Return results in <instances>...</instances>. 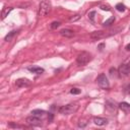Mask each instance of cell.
Instances as JSON below:
<instances>
[{
	"label": "cell",
	"mask_w": 130,
	"mask_h": 130,
	"mask_svg": "<svg viewBox=\"0 0 130 130\" xmlns=\"http://www.w3.org/2000/svg\"><path fill=\"white\" fill-rule=\"evenodd\" d=\"M78 107H79L78 104L70 103V104H67L65 106H62L59 109V113L62 115H71V114L76 113V111L78 110Z\"/></svg>",
	"instance_id": "7a4b0ae2"
},
{
	"label": "cell",
	"mask_w": 130,
	"mask_h": 130,
	"mask_svg": "<svg viewBox=\"0 0 130 130\" xmlns=\"http://www.w3.org/2000/svg\"><path fill=\"white\" fill-rule=\"evenodd\" d=\"M27 70L30 71L31 73H36V74H42L45 72L44 68L39 67V66H29V67H27Z\"/></svg>",
	"instance_id": "30bf717a"
},
{
	"label": "cell",
	"mask_w": 130,
	"mask_h": 130,
	"mask_svg": "<svg viewBox=\"0 0 130 130\" xmlns=\"http://www.w3.org/2000/svg\"><path fill=\"white\" fill-rule=\"evenodd\" d=\"M31 115L43 119L44 117H46V115H48V112H46L44 110H34V111H31Z\"/></svg>",
	"instance_id": "4fadbf2b"
},
{
	"label": "cell",
	"mask_w": 130,
	"mask_h": 130,
	"mask_svg": "<svg viewBox=\"0 0 130 130\" xmlns=\"http://www.w3.org/2000/svg\"><path fill=\"white\" fill-rule=\"evenodd\" d=\"M128 65H129V66H130V61H129V63H128Z\"/></svg>",
	"instance_id": "83f0119b"
},
{
	"label": "cell",
	"mask_w": 130,
	"mask_h": 130,
	"mask_svg": "<svg viewBox=\"0 0 130 130\" xmlns=\"http://www.w3.org/2000/svg\"><path fill=\"white\" fill-rule=\"evenodd\" d=\"M93 123L98 126H104L108 124V119L102 118V117H94L93 118Z\"/></svg>",
	"instance_id": "9c48e42d"
},
{
	"label": "cell",
	"mask_w": 130,
	"mask_h": 130,
	"mask_svg": "<svg viewBox=\"0 0 130 130\" xmlns=\"http://www.w3.org/2000/svg\"><path fill=\"white\" fill-rule=\"evenodd\" d=\"M106 107L109 109V110H111V111H115L116 110V104L115 103H113V102H110V101H108L107 102V104H106Z\"/></svg>",
	"instance_id": "9a60e30c"
},
{
	"label": "cell",
	"mask_w": 130,
	"mask_h": 130,
	"mask_svg": "<svg viewBox=\"0 0 130 130\" xmlns=\"http://www.w3.org/2000/svg\"><path fill=\"white\" fill-rule=\"evenodd\" d=\"M100 8H101L102 10H106V11H109V10H110V7H109L108 5H101Z\"/></svg>",
	"instance_id": "603a6c76"
},
{
	"label": "cell",
	"mask_w": 130,
	"mask_h": 130,
	"mask_svg": "<svg viewBox=\"0 0 130 130\" xmlns=\"http://www.w3.org/2000/svg\"><path fill=\"white\" fill-rule=\"evenodd\" d=\"M80 18V15L79 14H76V15H74V16H72V17H70V21H76V20H78Z\"/></svg>",
	"instance_id": "7402d4cb"
},
{
	"label": "cell",
	"mask_w": 130,
	"mask_h": 130,
	"mask_svg": "<svg viewBox=\"0 0 130 130\" xmlns=\"http://www.w3.org/2000/svg\"><path fill=\"white\" fill-rule=\"evenodd\" d=\"M103 47H104V44H101V45H100V46H99V47H98V49H99V50H100V51H102V50H103V49H102V48H103Z\"/></svg>",
	"instance_id": "484cf974"
},
{
	"label": "cell",
	"mask_w": 130,
	"mask_h": 130,
	"mask_svg": "<svg viewBox=\"0 0 130 130\" xmlns=\"http://www.w3.org/2000/svg\"><path fill=\"white\" fill-rule=\"evenodd\" d=\"M91 59H92V57H91V54H90V53H88V52H81V53L78 54L77 57H76V63H77L79 66H84V65H86Z\"/></svg>",
	"instance_id": "3957f363"
},
{
	"label": "cell",
	"mask_w": 130,
	"mask_h": 130,
	"mask_svg": "<svg viewBox=\"0 0 130 130\" xmlns=\"http://www.w3.org/2000/svg\"><path fill=\"white\" fill-rule=\"evenodd\" d=\"M53 118H54L53 114L52 113H48V121H49V123H51L53 121Z\"/></svg>",
	"instance_id": "cb8c5ba5"
},
{
	"label": "cell",
	"mask_w": 130,
	"mask_h": 130,
	"mask_svg": "<svg viewBox=\"0 0 130 130\" xmlns=\"http://www.w3.org/2000/svg\"><path fill=\"white\" fill-rule=\"evenodd\" d=\"M94 15H95V11H91V12H89V14H88V18H89V20H90L92 23H94Z\"/></svg>",
	"instance_id": "ffe728a7"
},
{
	"label": "cell",
	"mask_w": 130,
	"mask_h": 130,
	"mask_svg": "<svg viewBox=\"0 0 130 130\" xmlns=\"http://www.w3.org/2000/svg\"><path fill=\"white\" fill-rule=\"evenodd\" d=\"M96 82H98L99 86H100L101 88H103V89H108V88L110 87V82H109L107 76H106L104 73L100 74V75L96 77Z\"/></svg>",
	"instance_id": "277c9868"
},
{
	"label": "cell",
	"mask_w": 130,
	"mask_h": 130,
	"mask_svg": "<svg viewBox=\"0 0 130 130\" xmlns=\"http://www.w3.org/2000/svg\"><path fill=\"white\" fill-rule=\"evenodd\" d=\"M108 31H104V30H95V31H92L90 34V39L91 40H100V39H103L107 36H111L110 34H107Z\"/></svg>",
	"instance_id": "8992f818"
},
{
	"label": "cell",
	"mask_w": 130,
	"mask_h": 130,
	"mask_svg": "<svg viewBox=\"0 0 130 130\" xmlns=\"http://www.w3.org/2000/svg\"><path fill=\"white\" fill-rule=\"evenodd\" d=\"M115 8H116L118 11H120V12H123V11H125V9H126L125 5L122 4V3H118V4L115 6Z\"/></svg>",
	"instance_id": "e0dca14e"
},
{
	"label": "cell",
	"mask_w": 130,
	"mask_h": 130,
	"mask_svg": "<svg viewBox=\"0 0 130 130\" xmlns=\"http://www.w3.org/2000/svg\"><path fill=\"white\" fill-rule=\"evenodd\" d=\"M12 7H4L3 9H2V12H1V19H4L9 13H10V11H12Z\"/></svg>",
	"instance_id": "5bb4252c"
},
{
	"label": "cell",
	"mask_w": 130,
	"mask_h": 130,
	"mask_svg": "<svg viewBox=\"0 0 130 130\" xmlns=\"http://www.w3.org/2000/svg\"><path fill=\"white\" fill-rule=\"evenodd\" d=\"M51 7H52V4L49 0H43L40 5H39V9H38V16L39 17H44L46 16L50 10H51Z\"/></svg>",
	"instance_id": "6da1fadb"
},
{
	"label": "cell",
	"mask_w": 130,
	"mask_h": 130,
	"mask_svg": "<svg viewBox=\"0 0 130 130\" xmlns=\"http://www.w3.org/2000/svg\"><path fill=\"white\" fill-rule=\"evenodd\" d=\"M80 91H81V90H80L79 88H76V87L70 89V93H72V94H79Z\"/></svg>",
	"instance_id": "44dd1931"
},
{
	"label": "cell",
	"mask_w": 130,
	"mask_h": 130,
	"mask_svg": "<svg viewBox=\"0 0 130 130\" xmlns=\"http://www.w3.org/2000/svg\"><path fill=\"white\" fill-rule=\"evenodd\" d=\"M60 24H61V22H60V21H53V22L51 23V25H50V26H51V28H52V29H56L57 27H59V26H60Z\"/></svg>",
	"instance_id": "d6986e66"
},
{
	"label": "cell",
	"mask_w": 130,
	"mask_h": 130,
	"mask_svg": "<svg viewBox=\"0 0 130 130\" xmlns=\"http://www.w3.org/2000/svg\"><path fill=\"white\" fill-rule=\"evenodd\" d=\"M126 50H127V51H130V44H128V45L126 46Z\"/></svg>",
	"instance_id": "4316f807"
},
{
	"label": "cell",
	"mask_w": 130,
	"mask_h": 130,
	"mask_svg": "<svg viewBox=\"0 0 130 130\" xmlns=\"http://www.w3.org/2000/svg\"><path fill=\"white\" fill-rule=\"evenodd\" d=\"M30 80H28L27 78H18L15 81V85L17 87H26L28 85H30Z\"/></svg>",
	"instance_id": "ba28073f"
},
{
	"label": "cell",
	"mask_w": 130,
	"mask_h": 130,
	"mask_svg": "<svg viewBox=\"0 0 130 130\" xmlns=\"http://www.w3.org/2000/svg\"><path fill=\"white\" fill-rule=\"evenodd\" d=\"M43 120L42 118H39L37 116H34L31 115L30 117H27L26 118V123L29 125V126H32V127H38V126H42V123Z\"/></svg>",
	"instance_id": "5b68a950"
},
{
	"label": "cell",
	"mask_w": 130,
	"mask_h": 130,
	"mask_svg": "<svg viewBox=\"0 0 130 130\" xmlns=\"http://www.w3.org/2000/svg\"><path fill=\"white\" fill-rule=\"evenodd\" d=\"M60 35L62 37H65V38H72L74 36V31L69 29V28H63L60 30Z\"/></svg>",
	"instance_id": "8fae6325"
},
{
	"label": "cell",
	"mask_w": 130,
	"mask_h": 130,
	"mask_svg": "<svg viewBox=\"0 0 130 130\" xmlns=\"http://www.w3.org/2000/svg\"><path fill=\"white\" fill-rule=\"evenodd\" d=\"M9 127H13V128H21V126L17 125V124H13V123H9Z\"/></svg>",
	"instance_id": "d4e9b609"
},
{
	"label": "cell",
	"mask_w": 130,
	"mask_h": 130,
	"mask_svg": "<svg viewBox=\"0 0 130 130\" xmlns=\"http://www.w3.org/2000/svg\"><path fill=\"white\" fill-rule=\"evenodd\" d=\"M119 109L121 111H123L124 113L126 114H129L130 113V104L126 103V102H123L121 104H119Z\"/></svg>",
	"instance_id": "7c38bea8"
},
{
	"label": "cell",
	"mask_w": 130,
	"mask_h": 130,
	"mask_svg": "<svg viewBox=\"0 0 130 130\" xmlns=\"http://www.w3.org/2000/svg\"><path fill=\"white\" fill-rule=\"evenodd\" d=\"M15 34H16V31H15V30H12V31H10V32H9V34H8V35L5 37V41H6V42H9V41L12 39V37H13Z\"/></svg>",
	"instance_id": "ac0fdd59"
},
{
	"label": "cell",
	"mask_w": 130,
	"mask_h": 130,
	"mask_svg": "<svg viewBox=\"0 0 130 130\" xmlns=\"http://www.w3.org/2000/svg\"><path fill=\"white\" fill-rule=\"evenodd\" d=\"M114 21H115V17H114V16H112V17H110L109 19H107L106 21H104L103 25H104V26H110Z\"/></svg>",
	"instance_id": "2e32d148"
},
{
	"label": "cell",
	"mask_w": 130,
	"mask_h": 130,
	"mask_svg": "<svg viewBox=\"0 0 130 130\" xmlns=\"http://www.w3.org/2000/svg\"><path fill=\"white\" fill-rule=\"evenodd\" d=\"M118 73H119V76L120 77L127 76L130 73V66L128 64H122V65H120V67L118 69Z\"/></svg>",
	"instance_id": "52a82bcc"
}]
</instances>
